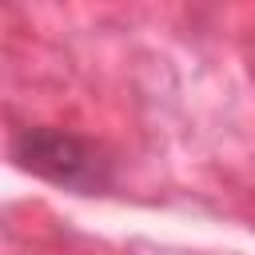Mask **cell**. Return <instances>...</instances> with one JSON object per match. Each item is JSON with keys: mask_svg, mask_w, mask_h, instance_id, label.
Masks as SVG:
<instances>
[{"mask_svg": "<svg viewBox=\"0 0 255 255\" xmlns=\"http://www.w3.org/2000/svg\"><path fill=\"white\" fill-rule=\"evenodd\" d=\"M12 159L16 167L48 179V183H60V187H72V191H104L112 183V167L104 159V151L96 143H88L84 135L76 131H64V128H24L12 135Z\"/></svg>", "mask_w": 255, "mask_h": 255, "instance_id": "cell-1", "label": "cell"}]
</instances>
